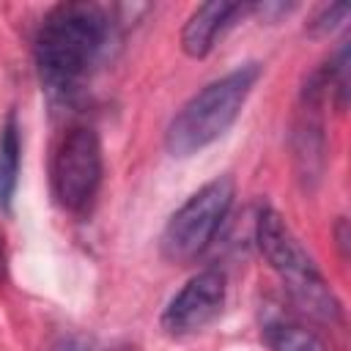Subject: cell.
<instances>
[{
	"mask_svg": "<svg viewBox=\"0 0 351 351\" xmlns=\"http://www.w3.org/2000/svg\"><path fill=\"white\" fill-rule=\"evenodd\" d=\"M110 36V16L96 3L55 5L36 33V66L41 85L55 96L77 90L88 66Z\"/></svg>",
	"mask_w": 351,
	"mask_h": 351,
	"instance_id": "obj_1",
	"label": "cell"
},
{
	"mask_svg": "<svg viewBox=\"0 0 351 351\" xmlns=\"http://www.w3.org/2000/svg\"><path fill=\"white\" fill-rule=\"evenodd\" d=\"M258 77L261 66L244 63L230 74L200 88L170 121L165 132V148L173 156H192L219 140L239 118Z\"/></svg>",
	"mask_w": 351,
	"mask_h": 351,
	"instance_id": "obj_2",
	"label": "cell"
},
{
	"mask_svg": "<svg viewBox=\"0 0 351 351\" xmlns=\"http://www.w3.org/2000/svg\"><path fill=\"white\" fill-rule=\"evenodd\" d=\"M255 241L261 255L269 261V266L280 274L282 285L288 288V296L299 310H304L313 318L321 321H340L343 307L326 280L321 277L318 266L307 255V250L296 241V236L288 230L285 219L274 208H261L255 219Z\"/></svg>",
	"mask_w": 351,
	"mask_h": 351,
	"instance_id": "obj_3",
	"label": "cell"
},
{
	"mask_svg": "<svg viewBox=\"0 0 351 351\" xmlns=\"http://www.w3.org/2000/svg\"><path fill=\"white\" fill-rule=\"evenodd\" d=\"M236 197V184L230 176H219L200 186L165 225L159 250L170 263L195 261L217 236L222 219L228 217Z\"/></svg>",
	"mask_w": 351,
	"mask_h": 351,
	"instance_id": "obj_4",
	"label": "cell"
},
{
	"mask_svg": "<svg viewBox=\"0 0 351 351\" xmlns=\"http://www.w3.org/2000/svg\"><path fill=\"white\" fill-rule=\"evenodd\" d=\"M101 184V143L88 126L69 129L52 159V192L69 211H82Z\"/></svg>",
	"mask_w": 351,
	"mask_h": 351,
	"instance_id": "obj_5",
	"label": "cell"
},
{
	"mask_svg": "<svg viewBox=\"0 0 351 351\" xmlns=\"http://www.w3.org/2000/svg\"><path fill=\"white\" fill-rule=\"evenodd\" d=\"M225 274L217 269H206L200 274H195L165 307L162 313V329L170 337H184L192 332H200L203 326H208L222 304H225Z\"/></svg>",
	"mask_w": 351,
	"mask_h": 351,
	"instance_id": "obj_6",
	"label": "cell"
},
{
	"mask_svg": "<svg viewBox=\"0 0 351 351\" xmlns=\"http://www.w3.org/2000/svg\"><path fill=\"white\" fill-rule=\"evenodd\" d=\"M247 11H250V5L225 3V0H211V3L197 5L181 30V49L189 58H206L217 41V36L225 27H230L236 16H244Z\"/></svg>",
	"mask_w": 351,
	"mask_h": 351,
	"instance_id": "obj_7",
	"label": "cell"
},
{
	"mask_svg": "<svg viewBox=\"0 0 351 351\" xmlns=\"http://www.w3.org/2000/svg\"><path fill=\"white\" fill-rule=\"evenodd\" d=\"M19 156H22L19 123H16V112H8L0 126V211L5 214L11 211V200L19 181Z\"/></svg>",
	"mask_w": 351,
	"mask_h": 351,
	"instance_id": "obj_8",
	"label": "cell"
},
{
	"mask_svg": "<svg viewBox=\"0 0 351 351\" xmlns=\"http://www.w3.org/2000/svg\"><path fill=\"white\" fill-rule=\"evenodd\" d=\"M315 110L318 107L304 104L307 118L296 126V134H293L299 173H302V178H313V181L321 176V167H324V134H321V123L315 118Z\"/></svg>",
	"mask_w": 351,
	"mask_h": 351,
	"instance_id": "obj_9",
	"label": "cell"
},
{
	"mask_svg": "<svg viewBox=\"0 0 351 351\" xmlns=\"http://www.w3.org/2000/svg\"><path fill=\"white\" fill-rule=\"evenodd\" d=\"M263 340L271 351H329L326 343L315 332H310L299 324H291V321L266 324L263 326Z\"/></svg>",
	"mask_w": 351,
	"mask_h": 351,
	"instance_id": "obj_10",
	"label": "cell"
},
{
	"mask_svg": "<svg viewBox=\"0 0 351 351\" xmlns=\"http://www.w3.org/2000/svg\"><path fill=\"white\" fill-rule=\"evenodd\" d=\"M348 41L340 44L337 55L332 63H326V80H329V88L335 90L337 96V107L343 110L346 107V99H348Z\"/></svg>",
	"mask_w": 351,
	"mask_h": 351,
	"instance_id": "obj_11",
	"label": "cell"
},
{
	"mask_svg": "<svg viewBox=\"0 0 351 351\" xmlns=\"http://www.w3.org/2000/svg\"><path fill=\"white\" fill-rule=\"evenodd\" d=\"M346 16H348V5H346V3L329 5V8L318 11V14L313 16V22H307V30H310V36H329Z\"/></svg>",
	"mask_w": 351,
	"mask_h": 351,
	"instance_id": "obj_12",
	"label": "cell"
},
{
	"mask_svg": "<svg viewBox=\"0 0 351 351\" xmlns=\"http://www.w3.org/2000/svg\"><path fill=\"white\" fill-rule=\"evenodd\" d=\"M250 11L263 16V19H269V22H274L277 16L293 11V5H285V3H255V5H250Z\"/></svg>",
	"mask_w": 351,
	"mask_h": 351,
	"instance_id": "obj_13",
	"label": "cell"
},
{
	"mask_svg": "<svg viewBox=\"0 0 351 351\" xmlns=\"http://www.w3.org/2000/svg\"><path fill=\"white\" fill-rule=\"evenodd\" d=\"M348 225H346V219H340L337 222V244H340V250H343V258L348 255Z\"/></svg>",
	"mask_w": 351,
	"mask_h": 351,
	"instance_id": "obj_14",
	"label": "cell"
},
{
	"mask_svg": "<svg viewBox=\"0 0 351 351\" xmlns=\"http://www.w3.org/2000/svg\"><path fill=\"white\" fill-rule=\"evenodd\" d=\"M5 280V250H3V239H0V282Z\"/></svg>",
	"mask_w": 351,
	"mask_h": 351,
	"instance_id": "obj_15",
	"label": "cell"
}]
</instances>
